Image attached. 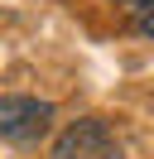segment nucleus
Instances as JSON below:
<instances>
[{"label":"nucleus","mask_w":154,"mask_h":159,"mask_svg":"<svg viewBox=\"0 0 154 159\" xmlns=\"http://www.w3.org/2000/svg\"><path fill=\"white\" fill-rule=\"evenodd\" d=\"M48 159H120V140L101 116H82L53 140Z\"/></svg>","instance_id":"f257e3e1"},{"label":"nucleus","mask_w":154,"mask_h":159,"mask_svg":"<svg viewBox=\"0 0 154 159\" xmlns=\"http://www.w3.org/2000/svg\"><path fill=\"white\" fill-rule=\"evenodd\" d=\"M53 125V106L38 97H0V140L10 145H34Z\"/></svg>","instance_id":"f03ea898"},{"label":"nucleus","mask_w":154,"mask_h":159,"mask_svg":"<svg viewBox=\"0 0 154 159\" xmlns=\"http://www.w3.org/2000/svg\"><path fill=\"white\" fill-rule=\"evenodd\" d=\"M135 24H140V34L154 43V0H135Z\"/></svg>","instance_id":"7ed1b4c3"}]
</instances>
